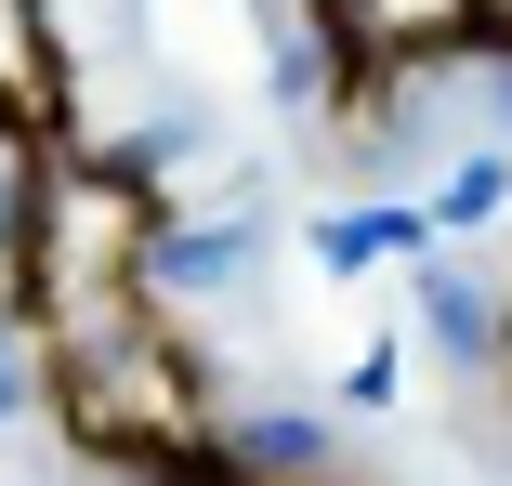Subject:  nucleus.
Segmentation results:
<instances>
[{"mask_svg": "<svg viewBox=\"0 0 512 486\" xmlns=\"http://www.w3.org/2000/svg\"><path fill=\"white\" fill-rule=\"evenodd\" d=\"M171 198L119 145H53L14 158V211H0V342L27 368L40 434L106 473V486H316L302 460L250 447L224 421L211 355L171 316Z\"/></svg>", "mask_w": 512, "mask_h": 486, "instance_id": "nucleus-1", "label": "nucleus"}, {"mask_svg": "<svg viewBox=\"0 0 512 486\" xmlns=\"http://www.w3.org/2000/svg\"><path fill=\"white\" fill-rule=\"evenodd\" d=\"M79 53L53 27V0H0V158H53L79 145Z\"/></svg>", "mask_w": 512, "mask_h": 486, "instance_id": "nucleus-3", "label": "nucleus"}, {"mask_svg": "<svg viewBox=\"0 0 512 486\" xmlns=\"http://www.w3.org/2000/svg\"><path fill=\"white\" fill-rule=\"evenodd\" d=\"M302 14V79L342 145L394 132L447 66H512V0H289Z\"/></svg>", "mask_w": 512, "mask_h": 486, "instance_id": "nucleus-2", "label": "nucleus"}]
</instances>
